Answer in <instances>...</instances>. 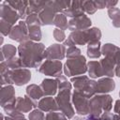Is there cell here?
<instances>
[{"instance_id": "1", "label": "cell", "mask_w": 120, "mask_h": 120, "mask_svg": "<svg viewBox=\"0 0 120 120\" xmlns=\"http://www.w3.org/2000/svg\"><path fill=\"white\" fill-rule=\"evenodd\" d=\"M45 45L41 42H34L30 39L20 43L18 46V56L22 67L25 68H38L44 60Z\"/></svg>"}, {"instance_id": "2", "label": "cell", "mask_w": 120, "mask_h": 120, "mask_svg": "<svg viewBox=\"0 0 120 120\" xmlns=\"http://www.w3.org/2000/svg\"><path fill=\"white\" fill-rule=\"evenodd\" d=\"M101 36V31L98 27H91L82 31H74L68 35L67 39L63 42V45L68 48L76 45L83 46L93 40H100Z\"/></svg>"}, {"instance_id": "3", "label": "cell", "mask_w": 120, "mask_h": 120, "mask_svg": "<svg viewBox=\"0 0 120 120\" xmlns=\"http://www.w3.org/2000/svg\"><path fill=\"white\" fill-rule=\"evenodd\" d=\"M89 116L98 119L103 112H111L112 98L109 94H96L89 99Z\"/></svg>"}, {"instance_id": "4", "label": "cell", "mask_w": 120, "mask_h": 120, "mask_svg": "<svg viewBox=\"0 0 120 120\" xmlns=\"http://www.w3.org/2000/svg\"><path fill=\"white\" fill-rule=\"evenodd\" d=\"M63 70L66 76L71 78L83 75L85 72H87L86 58L82 54H81L77 57L68 59L63 66Z\"/></svg>"}, {"instance_id": "5", "label": "cell", "mask_w": 120, "mask_h": 120, "mask_svg": "<svg viewBox=\"0 0 120 120\" xmlns=\"http://www.w3.org/2000/svg\"><path fill=\"white\" fill-rule=\"evenodd\" d=\"M70 82L73 83L74 89L81 94L84 95L88 98H91L96 95L97 81L90 79L86 75L75 76L70 79Z\"/></svg>"}, {"instance_id": "6", "label": "cell", "mask_w": 120, "mask_h": 120, "mask_svg": "<svg viewBox=\"0 0 120 120\" xmlns=\"http://www.w3.org/2000/svg\"><path fill=\"white\" fill-rule=\"evenodd\" d=\"M71 91L70 90H61L57 93L55 97L56 103L58 105L59 111L62 112L68 119H72L75 114V110L71 101Z\"/></svg>"}, {"instance_id": "7", "label": "cell", "mask_w": 120, "mask_h": 120, "mask_svg": "<svg viewBox=\"0 0 120 120\" xmlns=\"http://www.w3.org/2000/svg\"><path fill=\"white\" fill-rule=\"evenodd\" d=\"M16 99H17V98H15V89H14L13 85L2 86L0 105L7 114H8L9 112H11L12 111L15 110Z\"/></svg>"}, {"instance_id": "8", "label": "cell", "mask_w": 120, "mask_h": 120, "mask_svg": "<svg viewBox=\"0 0 120 120\" xmlns=\"http://www.w3.org/2000/svg\"><path fill=\"white\" fill-rule=\"evenodd\" d=\"M57 13H59V11H58V7H57L56 0L47 1L44 9L38 14L39 20L41 22V26L52 25L53 24V20H54Z\"/></svg>"}, {"instance_id": "9", "label": "cell", "mask_w": 120, "mask_h": 120, "mask_svg": "<svg viewBox=\"0 0 120 120\" xmlns=\"http://www.w3.org/2000/svg\"><path fill=\"white\" fill-rule=\"evenodd\" d=\"M89 99L84 95L81 94L80 92L74 90L71 95V101L75 108L76 112L81 116H86L89 114L90 108H89Z\"/></svg>"}, {"instance_id": "10", "label": "cell", "mask_w": 120, "mask_h": 120, "mask_svg": "<svg viewBox=\"0 0 120 120\" xmlns=\"http://www.w3.org/2000/svg\"><path fill=\"white\" fill-rule=\"evenodd\" d=\"M63 66L64 65L59 60H45L38 68V71L46 76L56 78L64 72Z\"/></svg>"}, {"instance_id": "11", "label": "cell", "mask_w": 120, "mask_h": 120, "mask_svg": "<svg viewBox=\"0 0 120 120\" xmlns=\"http://www.w3.org/2000/svg\"><path fill=\"white\" fill-rule=\"evenodd\" d=\"M8 38L19 43L28 40V27L25 23V21H19V22L13 26L10 34L8 35Z\"/></svg>"}, {"instance_id": "12", "label": "cell", "mask_w": 120, "mask_h": 120, "mask_svg": "<svg viewBox=\"0 0 120 120\" xmlns=\"http://www.w3.org/2000/svg\"><path fill=\"white\" fill-rule=\"evenodd\" d=\"M67 47L60 43H53L46 48L44 59L46 60H63L66 57Z\"/></svg>"}, {"instance_id": "13", "label": "cell", "mask_w": 120, "mask_h": 120, "mask_svg": "<svg viewBox=\"0 0 120 120\" xmlns=\"http://www.w3.org/2000/svg\"><path fill=\"white\" fill-rule=\"evenodd\" d=\"M0 20H3L12 25H15L16 22L21 19L19 13L13 9L7 1H2L0 4Z\"/></svg>"}, {"instance_id": "14", "label": "cell", "mask_w": 120, "mask_h": 120, "mask_svg": "<svg viewBox=\"0 0 120 120\" xmlns=\"http://www.w3.org/2000/svg\"><path fill=\"white\" fill-rule=\"evenodd\" d=\"M92 25V21L91 19L86 16L85 14L78 16V17H74L71 18L68 21V29L70 30L71 32L74 31H82V30H86L91 28Z\"/></svg>"}, {"instance_id": "15", "label": "cell", "mask_w": 120, "mask_h": 120, "mask_svg": "<svg viewBox=\"0 0 120 120\" xmlns=\"http://www.w3.org/2000/svg\"><path fill=\"white\" fill-rule=\"evenodd\" d=\"M31 75L32 74L30 69L25 68L11 70V73H10L12 83L17 86H22L28 83L31 80Z\"/></svg>"}, {"instance_id": "16", "label": "cell", "mask_w": 120, "mask_h": 120, "mask_svg": "<svg viewBox=\"0 0 120 120\" xmlns=\"http://www.w3.org/2000/svg\"><path fill=\"white\" fill-rule=\"evenodd\" d=\"M101 54L111 60L115 66L120 65V48L112 43H105L101 46Z\"/></svg>"}, {"instance_id": "17", "label": "cell", "mask_w": 120, "mask_h": 120, "mask_svg": "<svg viewBox=\"0 0 120 120\" xmlns=\"http://www.w3.org/2000/svg\"><path fill=\"white\" fill-rule=\"evenodd\" d=\"M38 101L33 100L30 97L25 95L24 97H18L16 99V105L15 110H17L20 112H29L33 111L34 109L38 108Z\"/></svg>"}, {"instance_id": "18", "label": "cell", "mask_w": 120, "mask_h": 120, "mask_svg": "<svg viewBox=\"0 0 120 120\" xmlns=\"http://www.w3.org/2000/svg\"><path fill=\"white\" fill-rule=\"evenodd\" d=\"M115 89V82L112 78L102 77L98 80L96 85V94H108Z\"/></svg>"}, {"instance_id": "19", "label": "cell", "mask_w": 120, "mask_h": 120, "mask_svg": "<svg viewBox=\"0 0 120 120\" xmlns=\"http://www.w3.org/2000/svg\"><path fill=\"white\" fill-rule=\"evenodd\" d=\"M40 87L43 91L44 97H52L54 95H57L58 84L55 79H51V78L43 79L40 83Z\"/></svg>"}, {"instance_id": "20", "label": "cell", "mask_w": 120, "mask_h": 120, "mask_svg": "<svg viewBox=\"0 0 120 120\" xmlns=\"http://www.w3.org/2000/svg\"><path fill=\"white\" fill-rule=\"evenodd\" d=\"M38 109L41 110L43 112H50L59 111L58 105L56 103L55 98L52 97H43L38 103Z\"/></svg>"}, {"instance_id": "21", "label": "cell", "mask_w": 120, "mask_h": 120, "mask_svg": "<svg viewBox=\"0 0 120 120\" xmlns=\"http://www.w3.org/2000/svg\"><path fill=\"white\" fill-rule=\"evenodd\" d=\"M7 3L13 8L15 9L19 15L22 21L25 20L26 17L28 16L27 14V9H28V4L29 1H22V0H15V1H7Z\"/></svg>"}, {"instance_id": "22", "label": "cell", "mask_w": 120, "mask_h": 120, "mask_svg": "<svg viewBox=\"0 0 120 120\" xmlns=\"http://www.w3.org/2000/svg\"><path fill=\"white\" fill-rule=\"evenodd\" d=\"M67 17L74 18L84 14L83 8H82V1H71L69 7L64 11V13Z\"/></svg>"}, {"instance_id": "23", "label": "cell", "mask_w": 120, "mask_h": 120, "mask_svg": "<svg viewBox=\"0 0 120 120\" xmlns=\"http://www.w3.org/2000/svg\"><path fill=\"white\" fill-rule=\"evenodd\" d=\"M101 42L100 40H93L87 44L86 54L91 59H98L101 54Z\"/></svg>"}, {"instance_id": "24", "label": "cell", "mask_w": 120, "mask_h": 120, "mask_svg": "<svg viewBox=\"0 0 120 120\" xmlns=\"http://www.w3.org/2000/svg\"><path fill=\"white\" fill-rule=\"evenodd\" d=\"M100 63V67H101V70H102V74L104 77H109V78H112L115 75V65L109 60L108 58L104 57L103 59L99 60Z\"/></svg>"}, {"instance_id": "25", "label": "cell", "mask_w": 120, "mask_h": 120, "mask_svg": "<svg viewBox=\"0 0 120 120\" xmlns=\"http://www.w3.org/2000/svg\"><path fill=\"white\" fill-rule=\"evenodd\" d=\"M87 72H88L89 77L91 79H93V80L97 79V78L103 77L99 61L91 60V61L87 62Z\"/></svg>"}, {"instance_id": "26", "label": "cell", "mask_w": 120, "mask_h": 120, "mask_svg": "<svg viewBox=\"0 0 120 120\" xmlns=\"http://www.w3.org/2000/svg\"><path fill=\"white\" fill-rule=\"evenodd\" d=\"M1 53V62L9 60L16 56V53H18V48H16L12 44H5L2 45L0 49Z\"/></svg>"}, {"instance_id": "27", "label": "cell", "mask_w": 120, "mask_h": 120, "mask_svg": "<svg viewBox=\"0 0 120 120\" xmlns=\"http://www.w3.org/2000/svg\"><path fill=\"white\" fill-rule=\"evenodd\" d=\"M26 95L28 97H30L35 101L40 100L44 97V94H43V91H42L40 85H38V84H35V83H31V84L27 85Z\"/></svg>"}, {"instance_id": "28", "label": "cell", "mask_w": 120, "mask_h": 120, "mask_svg": "<svg viewBox=\"0 0 120 120\" xmlns=\"http://www.w3.org/2000/svg\"><path fill=\"white\" fill-rule=\"evenodd\" d=\"M28 27V37L29 39L34 42H39L42 38V32H41V26L38 24L29 25Z\"/></svg>"}, {"instance_id": "29", "label": "cell", "mask_w": 120, "mask_h": 120, "mask_svg": "<svg viewBox=\"0 0 120 120\" xmlns=\"http://www.w3.org/2000/svg\"><path fill=\"white\" fill-rule=\"evenodd\" d=\"M47 1H29L28 4V9H27V14H39L45 8Z\"/></svg>"}, {"instance_id": "30", "label": "cell", "mask_w": 120, "mask_h": 120, "mask_svg": "<svg viewBox=\"0 0 120 120\" xmlns=\"http://www.w3.org/2000/svg\"><path fill=\"white\" fill-rule=\"evenodd\" d=\"M68 22L67 16L63 13H57L53 20V25L56 28L65 31L68 29Z\"/></svg>"}, {"instance_id": "31", "label": "cell", "mask_w": 120, "mask_h": 120, "mask_svg": "<svg viewBox=\"0 0 120 120\" xmlns=\"http://www.w3.org/2000/svg\"><path fill=\"white\" fill-rule=\"evenodd\" d=\"M108 16L112 20V26L116 28H120V9L118 8H112L108 9Z\"/></svg>"}, {"instance_id": "32", "label": "cell", "mask_w": 120, "mask_h": 120, "mask_svg": "<svg viewBox=\"0 0 120 120\" xmlns=\"http://www.w3.org/2000/svg\"><path fill=\"white\" fill-rule=\"evenodd\" d=\"M56 82H57V84H58V90L61 91V90H71L72 88V84L70 82H68L66 78L65 75H60L58 77L55 78Z\"/></svg>"}, {"instance_id": "33", "label": "cell", "mask_w": 120, "mask_h": 120, "mask_svg": "<svg viewBox=\"0 0 120 120\" xmlns=\"http://www.w3.org/2000/svg\"><path fill=\"white\" fill-rule=\"evenodd\" d=\"M6 64H7L8 68L9 69H11V70L23 68L22 64V61H21L19 56H15V57H13V58H11L9 60H6Z\"/></svg>"}, {"instance_id": "34", "label": "cell", "mask_w": 120, "mask_h": 120, "mask_svg": "<svg viewBox=\"0 0 120 120\" xmlns=\"http://www.w3.org/2000/svg\"><path fill=\"white\" fill-rule=\"evenodd\" d=\"M45 120H68L67 116L60 111L50 112L45 115Z\"/></svg>"}, {"instance_id": "35", "label": "cell", "mask_w": 120, "mask_h": 120, "mask_svg": "<svg viewBox=\"0 0 120 120\" xmlns=\"http://www.w3.org/2000/svg\"><path fill=\"white\" fill-rule=\"evenodd\" d=\"M82 8L83 11L89 15L95 14L96 11L98 10L94 1H82Z\"/></svg>"}, {"instance_id": "36", "label": "cell", "mask_w": 120, "mask_h": 120, "mask_svg": "<svg viewBox=\"0 0 120 120\" xmlns=\"http://www.w3.org/2000/svg\"><path fill=\"white\" fill-rule=\"evenodd\" d=\"M14 25L3 21V20H0V32L2 34L3 37H8V35L10 34L12 28H13Z\"/></svg>"}, {"instance_id": "37", "label": "cell", "mask_w": 120, "mask_h": 120, "mask_svg": "<svg viewBox=\"0 0 120 120\" xmlns=\"http://www.w3.org/2000/svg\"><path fill=\"white\" fill-rule=\"evenodd\" d=\"M28 119L29 120H45V115L41 110L37 108L29 112Z\"/></svg>"}, {"instance_id": "38", "label": "cell", "mask_w": 120, "mask_h": 120, "mask_svg": "<svg viewBox=\"0 0 120 120\" xmlns=\"http://www.w3.org/2000/svg\"><path fill=\"white\" fill-rule=\"evenodd\" d=\"M25 21V23L27 26L29 25H34V24H38V25H40L41 26V22L39 20V17H38V14H36V13H32V14H29L26 19L24 20Z\"/></svg>"}, {"instance_id": "39", "label": "cell", "mask_w": 120, "mask_h": 120, "mask_svg": "<svg viewBox=\"0 0 120 120\" xmlns=\"http://www.w3.org/2000/svg\"><path fill=\"white\" fill-rule=\"evenodd\" d=\"M82 54V51L80 48L76 47V46H71V47H68L67 49V52H66V57L68 59H70V58H74V57H77L79 55Z\"/></svg>"}, {"instance_id": "40", "label": "cell", "mask_w": 120, "mask_h": 120, "mask_svg": "<svg viewBox=\"0 0 120 120\" xmlns=\"http://www.w3.org/2000/svg\"><path fill=\"white\" fill-rule=\"evenodd\" d=\"M6 120H26V118L22 112H20L17 110H14L8 114H7Z\"/></svg>"}, {"instance_id": "41", "label": "cell", "mask_w": 120, "mask_h": 120, "mask_svg": "<svg viewBox=\"0 0 120 120\" xmlns=\"http://www.w3.org/2000/svg\"><path fill=\"white\" fill-rule=\"evenodd\" d=\"M52 34H53V38H54V39H55L56 41H58V42H64V41L67 39L65 31L61 30V29L54 28Z\"/></svg>"}, {"instance_id": "42", "label": "cell", "mask_w": 120, "mask_h": 120, "mask_svg": "<svg viewBox=\"0 0 120 120\" xmlns=\"http://www.w3.org/2000/svg\"><path fill=\"white\" fill-rule=\"evenodd\" d=\"M98 120H114V113H112V112H103Z\"/></svg>"}, {"instance_id": "43", "label": "cell", "mask_w": 120, "mask_h": 120, "mask_svg": "<svg viewBox=\"0 0 120 120\" xmlns=\"http://www.w3.org/2000/svg\"><path fill=\"white\" fill-rule=\"evenodd\" d=\"M94 2L97 9H103L106 8V0H96Z\"/></svg>"}, {"instance_id": "44", "label": "cell", "mask_w": 120, "mask_h": 120, "mask_svg": "<svg viewBox=\"0 0 120 120\" xmlns=\"http://www.w3.org/2000/svg\"><path fill=\"white\" fill-rule=\"evenodd\" d=\"M117 4H118L117 1L106 0V8H107V9H111V8H115Z\"/></svg>"}, {"instance_id": "45", "label": "cell", "mask_w": 120, "mask_h": 120, "mask_svg": "<svg viewBox=\"0 0 120 120\" xmlns=\"http://www.w3.org/2000/svg\"><path fill=\"white\" fill-rule=\"evenodd\" d=\"M72 120H98V119H96V118H93L89 115H86V116H81V115H77L75 117L72 118Z\"/></svg>"}, {"instance_id": "46", "label": "cell", "mask_w": 120, "mask_h": 120, "mask_svg": "<svg viewBox=\"0 0 120 120\" xmlns=\"http://www.w3.org/2000/svg\"><path fill=\"white\" fill-rule=\"evenodd\" d=\"M113 112L115 114H120V99L115 100L113 106Z\"/></svg>"}, {"instance_id": "47", "label": "cell", "mask_w": 120, "mask_h": 120, "mask_svg": "<svg viewBox=\"0 0 120 120\" xmlns=\"http://www.w3.org/2000/svg\"><path fill=\"white\" fill-rule=\"evenodd\" d=\"M115 76H117L118 78H120V65L115 67Z\"/></svg>"}, {"instance_id": "48", "label": "cell", "mask_w": 120, "mask_h": 120, "mask_svg": "<svg viewBox=\"0 0 120 120\" xmlns=\"http://www.w3.org/2000/svg\"><path fill=\"white\" fill-rule=\"evenodd\" d=\"M114 120H120V114H115L114 113Z\"/></svg>"}, {"instance_id": "49", "label": "cell", "mask_w": 120, "mask_h": 120, "mask_svg": "<svg viewBox=\"0 0 120 120\" xmlns=\"http://www.w3.org/2000/svg\"><path fill=\"white\" fill-rule=\"evenodd\" d=\"M1 120H6V117H5V115L3 113L1 114Z\"/></svg>"}, {"instance_id": "50", "label": "cell", "mask_w": 120, "mask_h": 120, "mask_svg": "<svg viewBox=\"0 0 120 120\" xmlns=\"http://www.w3.org/2000/svg\"><path fill=\"white\" fill-rule=\"evenodd\" d=\"M3 40H4V38H3V37H1V44H3Z\"/></svg>"}, {"instance_id": "51", "label": "cell", "mask_w": 120, "mask_h": 120, "mask_svg": "<svg viewBox=\"0 0 120 120\" xmlns=\"http://www.w3.org/2000/svg\"><path fill=\"white\" fill-rule=\"evenodd\" d=\"M119 98H120V91H119Z\"/></svg>"}]
</instances>
